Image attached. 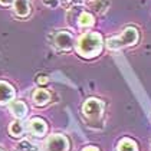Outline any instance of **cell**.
<instances>
[{
    "label": "cell",
    "instance_id": "19",
    "mask_svg": "<svg viewBox=\"0 0 151 151\" xmlns=\"http://www.w3.org/2000/svg\"><path fill=\"white\" fill-rule=\"evenodd\" d=\"M82 151H98L95 147H86V148H83Z\"/></svg>",
    "mask_w": 151,
    "mask_h": 151
},
{
    "label": "cell",
    "instance_id": "4",
    "mask_svg": "<svg viewBox=\"0 0 151 151\" xmlns=\"http://www.w3.org/2000/svg\"><path fill=\"white\" fill-rule=\"evenodd\" d=\"M47 151H68L69 150V142L68 138L63 135H52L46 142Z\"/></svg>",
    "mask_w": 151,
    "mask_h": 151
},
{
    "label": "cell",
    "instance_id": "9",
    "mask_svg": "<svg viewBox=\"0 0 151 151\" xmlns=\"http://www.w3.org/2000/svg\"><path fill=\"white\" fill-rule=\"evenodd\" d=\"M89 7L95 13L102 14L106 12V9L109 7V0H91L89 1Z\"/></svg>",
    "mask_w": 151,
    "mask_h": 151
},
{
    "label": "cell",
    "instance_id": "12",
    "mask_svg": "<svg viewBox=\"0 0 151 151\" xmlns=\"http://www.w3.org/2000/svg\"><path fill=\"white\" fill-rule=\"evenodd\" d=\"M118 151H138L135 141L129 138H122L118 144Z\"/></svg>",
    "mask_w": 151,
    "mask_h": 151
},
{
    "label": "cell",
    "instance_id": "2",
    "mask_svg": "<svg viewBox=\"0 0 151 151\" xmlns=\"http://www.w3.org/2000/svg\"><path fill=\"white\" fill-rule=\"evenodd\" d=\"M138 40V32L135 27H127L124 29V32H121V35L109 37L106 40V46L108 49H119L129 45H135Z\"/></svg>",
    "mask_w": 151,
    "mask_h": 151
},
{
    "label": "cell",
    "instance_id": "16",
    "mask_svg": "<svg viewBox=\"0 0 151 151\" xmlns=\"http://www.w3.org/2000/svg\"><path fill=\"white\" fill-rule=\"evenodd\" d=\"M43 1V4L47 6V7H56L59 3V0H42Z\"/></svg>",
    "mask_w": 151,
    "mask_h": 151
},
{
    "label": "cell",
    "instance_id": "7",
    "mask_svg": "<svg viewBox=\"0 0 151 151\" xmlns=\"http://www.w3.org/2000/svg\"><path fill=\"white\" fill-rule=\"evenodd\" d=\"M29 128H30L32 134H35L37 137H42V135L46 132V124H45V121H42L40 118H33V119L29 122Z\"/></svg>",
    "mask_w": 151,
    "mask_h": 151
},
{
    "label": "cell",
    "instance_id": "10",
    "mask_svg": "<svg viewBox=\"0 0 151 151\" xmlns=\"http://www.w3.org/2000/svg\"><path fill=\"white\" fill-rule=\"evenodd\" d=\"M10 112L17 118H23L26 115V112H27V108L22 101H14V102L10 104Z\"/></svg>",
    "mask_w": 151,
    "mask_h": 151
},
{
    "label": "cell",
    "instance_id": "11",
    "mask_svg": "<svg viewBox=\"0 0 151 151\" xmlns=\"http://www.w3.org/2000/svg\"><path fill=\"white\" fill-rule=\"evenodd\" d=\"M50 99V93L45 89H36L33 92V102L36 105H45Z\"/></svg>",
    "mask_w": 151,
    "mask_h": 151
},
{
    "label": "cell",
    "instance_id": "17",
    "mask_svg": "<svg viewBox=\"0 0 151 151\" xmlns=\"http://www.w3.org/2000/svg\"><path fill=\"white\" fill-rule=\"evenodd\" d=\"M36 82H37L39 85H45V83L49 82V79H47V76H45V75H40V76H37Z\"/></svg>",
    "mask_w": 151,
    "mask_h": 151
},
{
    "label": "cell",
    "instance_id": "6",
    "mask_svg": "<svg viewBox=\"0 0 151 151\" xmlns=\"http://www.w3.org/2000/svg\"><path fill=\"white\" fill-rule=\"evenodd\" d=\"M14 96L12 85H9L7 82L0 81V104H7L10 102Z\"/></svg>",
    "mask_w": 151,
    "mask_h": 151
},
{
    "label": "cell",
    "instance_id": "14",
    "mask_svg": "<svg viewBox=\"0 0 151 151\" xmlns=\"http://www.w3.org/2000/svg\"><path fill=\"white\" fill-rule=\"evenodd\" d=\"M9 131H10V134H12L13 137H19V135H22V132H23V125H22L19 121H14V122L10 124Z\"/></svg>",
    "mask_w": 151,
    "mask_h": 151
},
{
    "label": "cell",
    "instance_id": "20",
    "mask_svg": "<svg viewBox=\"0 0 151 151\" xmlns=\"http://www.w3.org/2000/svg\"><path fill=\"white\" fill-rule=\"evenodd\" d=\"M0 151H1V150H0Z\"/></svg>",
    "mask_w": 151,
    "mask_h": 151
},
{
    "label": "cell",
    "instance_id": "15",
    "mask_svg": "<svg viewBox=\"0 0 151 151\" xmlns=\"http://www.w3.org/2000/svg\"><path fill=\"white\" fill-rule=\"evenodd\" d=\"M83 0H60V3L65 6V7H68V9H70V7H73V6H76V4H79V3H82Z\"/></svg>",
    "mask_w": 151,
    "mask_h": 151
},
{
    "label": "cell",
    "instance_id": "5",
    "mask_svg": "<svg viewBox=\"0 0 151 151\" xmlns=\"http://www.w3.org/2000/svg\"><path fill=\"white\" fill-rule=\"evenodd\" d=\"M55 45L62 49V50H69L73 46V39H72V35L68 33V32H59L55 36Z\"/></svg>",
    "mask_w": 151,
    "mask_h": 151
},
{
    "label": "cell",
    "instance_id": "18",
    "mask_svg": "<svg viewBox=\"0 0 151 151\" xmlns=\"http://www.w3.org/2000/svg\"><path fill=\"white\" fill-rule=\"evenodd\" d=\"M14 0H0V4H4V6H9V4H12Z\"/></svg>",
    "mask_w": 151,
    "mask_h": 151
},
{
    "label": "cell",
    "instance_id": "8",
    "mask_svg": "<svg viewBox=\"0 0 151 151\" xmlns=\"http://www.w3.org/2000/svg\"><path fill=\"white\" fill-rule=\"evenodd\" d=\"M14 12L17 13V16L24 17L30 13V4L27 0H14Z\"/></svg>",
    "mask_w": 151,
    "mask_h": 151
},
{
    "label": "cell",
    "instance_id": "13",
    "mask_svg": "<svg viewBox=\"0 0 151 151\" xmlns=\"http://www.w3.org/2000/svg\"><path fill=\"white\" fill-rule=\"evenodd\" d=\"M78 23L81 24L82 27H89L93 24V16L88 12H82L78 17Z\"/></svg>",
    "mask_w": 151,
    "mask_h": 151
},
{
    "label": "cell",
    "instance_id": "3",
    "mask_svg": "<svg viewBox=\"0 0 151 151\" xmlns=\"http://www.w3.org/2000/svg\"><path fill=\"white\" fill-rule=\"evenodd\" d=\"M102 108H104V104L95 98H91L88 99L85 104H83V114L85 116H88L89 119H96L99 118L101 114H102Z\"/></svg>",
    "mask_w": 151,
    "mask_h": 151
},
{
    "label": "cell",
    "instance_id": "1",
    "mask_svg": "<svg viewBox=\"0 0 151 151\" xmlns=\"http://www.w3.org/2000/svg\"><path fill=\"white\" fill-rule=\"evenodd\" d=\"M76 49L79 52V55L85 58H93L96 56L101 49H102V39L98 33H86L82 35L81 39L78 40Z\"/></svg>",
    "mask_w": 151,
    "mask_h": 151
}]
</instances>
